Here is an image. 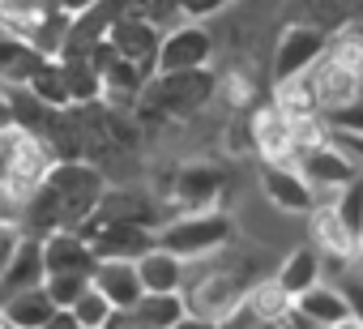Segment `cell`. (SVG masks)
<instances>
[{"mask_svg": "<svg viewBox=\"0 0 363 329\" xmlns=\"http://www.w3.org/2000/svg\"><path fill=\"white\" fill-rule=\"evenodd\" d=\"M333 141H337V145H342V150H346V154L359 162V167H363V137H346V133H333Z\"/></svg>", "mask_w": 363, "mask_h": 329, "instance_id": "ab89813d", "label": "cell"}, {"mask_svg": "<svg viewBox=\"0 0 363 329\" xmlns=\"http://www.w3.org/2000/svg\"><path fill=\"white\" fill-rule=\"evenodd\" d=\"M303 22L325 30L329 39L342 30H359L363 26V0H303Z\"/></svg>", "mask_w": 363, "mask_h": 329, "instance_id": "7402d4cb", "label": "cell"}, {"mask_svg": "<svg viewBox=\"0 0 363 329\" xmlns=\"http://www.w3.org/2000/svg\"><path fill=\"white\" fill-rule=\"evenodd\" d=\"M308 86H312V99H316V111H320V116L346 111L350 103L363 99V77L337 69L333 60H320V65L308 73Z\"/></svg>", "mask_w": 363, "mask_h": 329, "instance_id": "4fadbf2b", "label": "cell"}, {"mask_svg": "<svg viewBox=\"0 0 363 329\" xmlns=\"http://www.w3.org/2000/svg\"><path fill=\"white\" fill-rule=\"evenodd\" d=\"M295 312L299 316H308L316 329H333V325H342V320H350V303H346V295L337 291V286H312L308 295H299L295 299Z\"/></svg>", "mask_w": 363, "mask_h": 329, "instance_id": "d4e9b609", "label": "cell"}, {"mask_svg": "<svg viewBox=\"0 0 363 329\" xmlns=\"http://www.w3.org/2000/svg\"><path fill=\"white\" fill-rule=\"evenodd\" d=\"M5 5H9V0H0V13H5Z\"/></svg>", "mask_w": 363, "mask_h": 329, "instance_id": "7dc6e473", "label": "cell"}, {"mask_svg": "<svg viewBox=\"0 0 363 329\" xmlns=\"http://www.w3.org/2000/svg\"><path fill=\"white\" fill-rule=\"evenodd\" d=\"M252 145L261 150L265 162H291L295 167V120L282 107H261L252 116Z\"/></svg>", "mask_w": 363, "mask_h": 329, "instance_id": "5bb4252c", "label": "cell"}, {"mask_svg": "<svg viewBox=\"0 0 363 329\" xmlns=\"http://www.w3.org/2000/svg\"><path fill=\"white\" fill-rule=\"evenodd\" d=\"M120 22V9H116V0H103V5H94V9H86V13H77L73 22H69V35H65V52L69 56H90L99 43H107L111 39V26ZM60 52V56H65Z\"/></svg>", "mask_w": 363, "mask_h": 329, "instance_id": "ac0fdd59", "label": "cell"}, {"mask_svg": "<svg viewBox=\"0 0 363 329\" xmlns=\"http://www.w3.org/2000/svg\"><path fill=\"white\" fill-rule=\"evenodd\" d=\"M329 52V35L308 26V22H291L282 35H278V52H274V82L286 86L295 77H308Z\"/></svg>", "mask_w": 363, "mask_h": 329, "instance_id": "52a82bcc", "label": "cell"}, {"mask_svg": "<svg viewBox=\"0 0 363 329\" xmlns=\"http://www.w3.org/2000/svg\"><path fill=\"white\" fill-rule=\"evenodd\" d=\"M9 133H18V120H13V107H9L5 90H0V137H9Z\"/></svg>", "mask_w": 363, "mask_h": 329, "instance_id": "60d3db41", "label": "cell"}, {"mask_svg": "<svg viewBox=\"0 0 363 329\" xmlns=\"http://www.w3.org/2000/svg\"><path fill=\"white\" fill-rule=\"evenodd\" d=\"M43 265H48V278H60V274L94 278L99 257H94V248L77 231H56V235L43 240Z\"/></svg>", "mask_w": 363, "mask_h": 329, "instance_id": "2e32d148", "label": "cell"}, {"mask_svg": "<svg viewBox=\"0 0 363 329\" xmlns=\"http://www.w3.org/2000/svg\"><path fill=\"white\" fill-rule=\"evenodd\" d=\"M0 312H5V320H13L18 329H43V325H52L60 316V308H56V299H52L48 286L13 295L9 303H0Z\"/></svg>", "mask_w": 363, "mask_h": 329, "instance_id": "cb8c5ba5", "label": "cell"}, {"mask_svg": "<svg viewBox=\"0 0 363 329\" xmlns=\"http://www.w3.org/2000/svg\"><path fill=\"white\" fill-rule=\"evenodd\" d=\"M0 329H18V325H13V320H5V312H0Z\"/></svg>", "mask_w": 363, "mask_h": 329, "instance_id": "bcb514c9", "label": "cell"}, {"mask_svg": "<svg viewBox=\"0 0 363 329\" xmlns=\"http://www.w3.org/2000/svg\"><path fill=\"white\" fill-rule=\"evenodd\" d=\"M60 69H65V82H69V94H73V107H94L99 99H107L103 90V73L90 65V56H56Z\"/></svg>", "mask_w": 363, "mask_h": 329, "instance_id": "4316f807", "label": "cell"}, {"mask_svg": "<svg viewBox=\"0 0 363 329\" xmlns=\"http://www.w3.org/2000/svg\"><path fill=\"white\" fill-rule=\"evenodd\" d=\"M257 286V274L248 269V261H235V257H210V261H193L189 265V278H184V303H189V316L197 320H214V325H227L244 312L248 295Z\"/></svg>", "mask_w": 363, "mask_h": 329, "instance_id": "7a4b0ae2", "label": "cell"}, {"mask_svg": "<svg viewBox=\"0 0 363 329\" xmlns=\"http://www.w3.org/2000/svg\"><path fill=\"white\" fill-rule=\"evenodd\" d=\"M43 329H77V320H73V312H60L52 325H43Z\"/></svg>", "mask_w": 363, "mask_h": 329, "instance_id": "ee69618b", "label": "cell"}, {"mask_svg": "<svg viewBox=\"0 0 363 329\" xmlns=\"http://www.w3.org/2000/svg\"><path fill=\"white\" fill-rule=\"evenodd\" d=\"M111 48L128 60V65H137L145 77H154L158 73V52H162V35H158V26L150 22V18H137V13H120V22L111 26Z\"/></svg>", "mask_w": 363, "mask_h": 329, "instance_id": "30bf717a", "label": "cell"}, {"mask_svg": "<svg viewBox=\"0 0 363 329\" xmlns=\"http://www.w3.org/2000/svg\"><path fill=\"white\" fill-rule=\"evenodd\" d=\"M167 193H171V201L184 210V214L218 210V201L227 193V172L214 167V162H184V167H175Z\"/></svg>", "mask_w": 363, "mask_h": 329, "instance_id": "ba28073f", "label": "cell"}, {"mask_svg": "<svg viewBox=\"0 0 363 329\" xmlns=\"http://www.w3.org/2000/svg\"><path fill=\"white\" fill-rule=\"evenodd\" d=\"M235 240V223L223 210H206V214H179L158 231V248L179 257V261H210L218 257L227 244Z\"/></svg>", "mask_w": 363, "mask_h": 329, "instance_id": "277c9868", "label": "cell"}, {"mask_svg": "<svg viewBox=\"0 0 363 329\" xmlns=\"http://www.w3.org/2000/svg\"><path fill=\"white\" fill-rule=\"evenodd\" d=\"M354 35H359V39H363V26H359V30H354Z\"/></svg>", "mask_w": 363, "mask_h": 329, "instance_id": "c3c4849f", "label": "cell"}, {"mask_svg": "<svg viewBox=\"0 0 363 329\" xmlns=\"http://www.w3.org/2000/svg\"><path fill=\"white\" fill-rule=\"evenodd\" d=\"M244 312H248L252 320H269V325H282V320L295 312V299H291V295L278 286V278H265V282H257V286H252V295H248Z\"/></svg>", "mask_w": 363, "mask_h": 329, "instance_id": "f1b7e54d", "label": "cell"}, {"mask_svg": "<svg viewBox=\"0 0 363 329\" xmlns=\"http://www.w3.org/2000/svg\"><path fill=\"white\" fill-rule=\"evenodd\" d=\"M359 261H363V244H359Z\"/></svg>", "mask_w": 363, "mask_h": 329, "instance_id": "681fc988", "label": "cell"}, {"mask_svg": "<svg viewBox=\"0 0 363 329\" xmlns=\"http://www.w3.org/2000/svg\"><path fill=\"white\" fill-rule=\"evenodd\" d=\"M137 269H141V282H145L150 295H179L184 291V278H189V261H179V257H171L162 248L145 252L137 261Z\"/></svg>", "mask_w": 363, "mask_h": 329, "instance_id": "603a6c76", "label": "cell"}, {"mask_svg": "<svg viewBox=\"0 0 363 329\" xmlns=\"http://www.w3.org/2000/svg\"><path fill=\"white\" fill-rule=\"evenodd\" d=\"M333 329H363V325H359V320L350 316V320H342V325H333Z\"/></svg>", "mask_w": 363, "mask_h": 329, "instance_id": "f6af8a7d", "label": "cell"}, {"mask_svg": "<svg viewBox=\"0 0 363 329\" xmlns=\"http://www.w3.org/2000/svg\"><path fill=\"white\" fill-rule=\"evenodd\" d=\"M35 286H48V265H43V240H30L22 235L9 269L0 274V303H9L13 295L22 291H35Z\"/></svg>", "mask_w": 363, "mask_h": 329, "instance_id": "e0dca14e", "label": "cell"}, {"mask_svg": "<svg viewBox=\"0 0 363 329\" xmlns=\"http://www.w3.org/2000/svg\"><path fill=\"white\" fill-rule=\"evenodd\" d=\"M133 312V325H141V329H175L179 320H189V303H184V295H141V303L137 308H128Z\"/></svg>", "mask_w": 363, "mask_h": 329, "instance_id": "83f0119b", "label": "cell"}, {"mask_svg": "<svg viewBox=\"0 0 363 329\" xmlns=\"http://www.w3.org/2000/svg\"><path fill=\"white\" fill-rule=\"evenodd\" d=\"M223 5H231V0H179V13H189V18H206V13H218Z\"/></svg>", "mask_w": 363, "mask_h": 329, "instance_id": "f35d334b", "label": "cell"}, {"mask_svg": "<svg viewBox=\"0 0 363 329\" xmlns=\"http://www.w3.org/2000/svg\"><path fill=\"white\" fill-rule=\"evenodd\" d=\"M312 244H316L325 257H333L337 265H346L350 257H359V240L346 231V223L337 218L333 206H316V210H312Z\"/></svg>", "mask_w": 363, "mask_h": 329, "instance_id": "ffe728a7", "label": "cell"}, {"mask_svg": "<svg viewBox=\"0 0 363 329\" xmlns=\"http://www.w3.org/2000/svg\"><path fill=\"white\" fill-rule=\"evenodd\" d=\"M325 120H329V128H333V133L363 137V99H359V103H350L346 111H333V116H325Z\"/></svg>", "mask_w": 363, "mask_h": 329, "instance_id": "d590c367", "label": "cell"}, {"mask_svg": "<svg viewBox=\"0 0 363 329\" xmlns=\"http://www.w3.org/2000/svg\"><path fill=\"white\" fill-rule=\"evenodd\" d=\"M218 90V77L210 69L197 73H154L145 94L137 99V116L145 120H184L197 116Z\"/></svg>", "mask_w": 363, "mask_h": 329, "instance_id": "3957f363", "label": "cell"}, {"mask_svg": "<svg viewBox=\"0 0 363 329\" xmlns=\"http://www.w3.org/2000/svg\"><path fill=\"white\" fill-rule=\"evenodd\" d=\"M175 329H227V325H214V320H197V316H189V320H179Z\"/></svg>", "mask_w": 363, "mask_h": 329, "instance_id": "7bdbcfd3", "label": "cell"}, {"mask_svg": "<svg viewBox=\"0 0 363 329\" xmlns=\"http://www.w3.org/2000/svg\"><path fill=\"white\" fill-rule=\"evenodd\" d=\"M261 189L286 214H312L316 210V189L299 176V167H291V162H265L261 167Z\"/></svg>", "mask_w": 363, "mask_h": 329, "instance_id": "7c38bea8", "label": "cell"}, {"mask_svg": "<svg viewBox=\"0 0 363 329\" xmlns=\"http://www.w3.org/2000/svg\"><path fill=\"white\" fill-rule=\"evenodd\" d=\"M26 214V197H18L9 184H0V227H22Z\"/></svg>", "mask_w": 363, "mask_h": 329, "instance_id": "8d00e7d4", "label": "cell"}, {"mask_svg": "<svg viewBox=\"0 0 363 329\" xmlns=\"http://www.w3.org/2000/svg\"><path fill=\"white\" fill-rule=\"evenodd\" d=\"M94 286H99L116 308H137L141 295H145V282H141L137 261H99Z\"/></svg>", "mask_w": 363, "mask_h": 329, "instance_id": "d6986e66", "label": "cell"}, {"mask_svg": "<svg viewBox=\"0 0 363 329\" xmlns=\"http://www.w3.org/2000/svg\"><path fill=\"white\" fill-rule=\"evenodd\" d=\"M111 312H116V303H111L99 286H90V291L73 303V320H77V329H107Z\"/></svg>", "mask_w": 363, "mask_h": 329, "instance_id": "4dcf8cb0", "label": "cell"}, {"mask_svg": "<svg viewBox=\"0 0 363 329\" xmlns=\"http://www.w3.org/2000/svg\"><path fill=\"white\" fill-rule=\"evenodd\" d=\"M90 286H94V278H77V274L48 278V291H52V299H56V308H60V312H73V303H77Z\"/></svg>", "mask_w": 363, "mask_h": 329, "instance_id": "836d02e7", "label": "cell"}, {"mask_svg": "<svg viewBox=\"0 0 363 329\" xmlns=\"http://www.w3.org/2000/svg\"><path fill=\"white\" fill-rule=\"evenodd\" d=\"M18 244H22V227H0V274L9 269V261H13Z\"/></svg>", "mask_w": 363, "mask_h": 329, "instance_id": "74e56055", "label": "cell"}, {"mask_svg": "<svg viewBox=\"0 0 363 329\" xmlns=\"http://www.w3.org/2000/svg\"><path fill=\"white\" fill-rule=\"evenodd\" d=\"M52 167H56V158H52V150L39 137H30L22 128L5 137V150H0V184H9L18 197L30 201Z\"/></svg>", "mask_w": 363, "mask_h": 329, "instance_id": "5b68a950", "label": "cell"}, {"mask_svg": "<svg viewBox=\"0 0 363 329\" xmlns=\"http://www.w3.org/2000/svg\"><path fill=\"white\" fill-rule=\"evenodd\" d=\"M56 5L69 13V18H77V13H86V9H94V5H103V0H56Z\"/></svg>", "mask_w": 363, "mask_h": 329, "instance_id": "b9f144b4", "label": "cell"}, {"mask_svg": "<svg viewBox=\"0 0 363 329\" xmlns=\"http://www.w3.org/2000/svg\"><path fill=\"white\" fill-rule=\"evenodd\" d=\"M325 60H333L337 69H346V73L363 77V39H359L354 30H342V35H333V39H329V52H325Z\"/></svg>", "mask_w": 363, "mask_h": 329, "instance_id": "d6a6232c", "label": "cell"}, {"mask_svg": "<svg viewBox=\"0 0 363 329\" xmlns=\"http://www.w3.org/2000/svg\"><path fill=\"white\" fill-rule=\"evenodd\" d=\"M337 291L346 295V303H350V316L363 325V274L359 269H337Z\"/></svg>", "mask_w": 363, "mask_h": 329, "instance_id": "e575fe53", "label": "cell"}, {"mask_svg": "<svg viewBox=\"0 0 363 329\" xmlns=\"http://www.w3.org/2000/svg\"><path fill=\"white\" fill-rule=\"evenodd\" d=\"M39 103H48V107H56V111H69L73 107V94H69V82H65V69H60V60H48L35 77H30V86H26Z\"/></svg>", "mask_w": 363, "mask_h": 329, "instance_id": "f546056e", "label": "cell"}, {"mask_svg": "<svg viewBox=\"0 0 363 329\" xmlns=\"http://www.w3.org/2000/svg\"><path fill=\"white\" fill-rule=\"evenodd\" d=\"M329 206L337 210V218L346 223V231H350V235L363 244V176H359L354 184H346V189H342V193H337Z\"/></svg>", "mask_w": 363, "mask_h": 329, "instance_id": "1f68e13d", "label": "cell"}, {"mask_svg": "<svg viewBox=\"0 0 363 329\" xmlns=\"http://www.w3.org/2000/svg\"><path fill=\"white\" fill-rule=\"evenodd\" d=\"M99 218H111V223H133V227H150V231H162L171 218H162V206L154 193H141V189H107L103 206H99Z\"/></svg>", "mask_w": 363, "mask_h": 329, "instance_id": "9a60e30c", "label": "cell"}, {"mask_svg": "<svg viewBox=\"0 0 363 329\" xmlns=\"http://www.w3.org/2000/svg\"><path fill=\"white\" fill-rule=\"evenodd\" d=\"M295 167H299V176H303L316 193H329V197H337L346 184H354V180H359V162H354L337 141L295 154Z\"/></svg>", "mask_w": 363, "mask_h": 329, "instance_id": "9c48e42d", "label": "cell"}, {"mask_svg": "<svg viewBox=\"0 0 363 329\" xmlns=\"http://www.w3.org/2000/svg\"><path fill=\"white\" fill-rule=\"evenodd\" d=\"M320 248L316 244H303V248H295L282 265H278V286L291 295V299H299V295H308L312 286H320V274H325V265H320Z\"/></svg>", "mask_w": 363, "mask_h": 329, "instance_id": "44dd1931", "label": "cell"}, {"mask_svg": "<svg viewBox=\"0 0 363 329\" xmlns=\"http://www.w3.org/2000/svg\"><path fill=\"white\" fill-rule=\"evenodd\" d=\"M214 56V39L201 26H175L171 35H162V52H158V73H197L210 69Z\"/></svg>", "mask_w": 363, "mask_h": 329, "instance_id": "8fae6325", "label": "cell"}, {"mask_svg": "<svg viewBox=\"0 0 363 329\" xmlns=\"http://www.w3.org/2000/svg\"><path fill=\"white\" fill-rule=\"evenodd\" d=\"M128 329H141V325H128Z\"/></svg>", "mask_w": 363, "mask_h": 329, "instance_id": "f907efd6", "label": "cell"}, {"mask_svg": "<svg viewBox=\"0 0 363 329\" xmlns=\"http://www.w3.org/2000/svg\"><path fill=\"white\" fill-rule=\"evenodd\" d=\"M107 197V176L99 162H56L48 172V180L35 189V197L26 201L22 214V235L30 240H48L56 231H82L99 206Z\"/></svg>", "mask_w": 363, "mask_h": 329, "instance_id": "6da1fadb", "label": "cell"}, {"mask_svg": "<svg viewBox=\"0 0 363 329\" xmlns=\"http://www.w3.org/2000/svg\"><path fill=\"white\" fill-rule=\"evenodd\" d=\"M48 65V56H39L35 48H26L22 39L0 30V82L9 86H30V77Z\"/></svg>", "mask_w": 363, "mask_h": 329, "instance_id": "484cf974", "label": "cell"}, {"mask_svg": "<svg viewBox=\"0 0 363 329\" xmlns=\"http://www.w3.org/2000/svg\"><path fill=\"white\" fill-rule=\"evenodd\" d=\"M99 261H141L145 252L158 248V231L150 227H133V223H111V218H90L82 231H77Z\"/></svg>", "mask_w": 363, "mask_h": 329, "instance_id": "8992f818", "label": "cell"}]
</instances>
